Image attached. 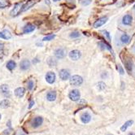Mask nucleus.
<instances>
[{"mask_svg":"<svg viewBox=\"0 0 135 135\" xmlns=\"http://www.w3.org/2000/svg\"><path fill=\"white\" fill-rule=\"evenodd\" d=\"M69 80L70 82V85L72 86H75V87L81 86L83 83V78L79 75H73L69 77Z\"/></svg>","mask_w":135,"mask_h":135,"instance_id":"nucleus-1","label":"nucleus"},{"mask_svg":"<svg viewBox=\"0 0 135 135\" xmlns=\"http://www.w3.org/2000/svg\"><path fill=\"white\" fill-rule=\"evenodd\" d=\"M38 2V0H29V1H27L24 4L22 5L21 9H20V12H24L28 11L33 6H34Z\"/></svg>","mask_w":135,"mask_h":135,"instance_id":"nucleus-2","label":"nucleus"},{"mask_svg":"<svg viewBox=\"0 0 135 135\" xmlns=\"http://www.w3.org/2000/svg\"><path fill=\"white\" fill-rule=\"evenodd\" d=\"M69 98L72 100V101H74V102H77L81 98V93L78 90L75 89V90H72L69 92Z\"/></svg>","mask_w":135,"mask_h":135,"instance_id":"nucleus-3","label":"nucleus"},{"mask_svg":"<svg viewBox=\"0 0 135 135\" xmlns=\"http://www.w3.org/2000/svg\"><path fill=\"white\" fill-rule=\"evenodd\" d=\"M43 118L41 116H37L35 118H33V120L31 121V126L33 128L37 129L43 124Z\"/></svg>","mask_w":135,"mask_h":135,"instance_id":"nucleus-4","label":"nucleus"},{"mask_svg":"<svg viewBox=\"0 0 135 135\" xmlns=\"http://www.w3.org/2000/svg\"><path fill=\"white\" fill-rule=\"evenodd\" d=\"M21 7H22V3H15L14 7L12 8V10L10 12V15L12 17H15V16L18 15L20 13V9H21Z\"/></svg>","mask_w":135,"mask_h":135,"instance_id":"nucleus-5","label":"nucleus"},{"mask_svg":"<svg viewBox=\"0 0 135 135\" xmlns=\"http://www.w3.org/2000/svg\"><path fill=\"white\" fill-rule=\"evenodd\" d=\"M69 58L71 59L72 60L76 61V60H78L79 59L81 58V53L80 50H71V51L69 52Z\"/></svg>","mask_w":135,"mask_h":135,"instance_id":"nucleus-6","label":"nucleus"},{"mask_svg":"<svg viewBox=\"0 0 135 135\" xmlns=\"http://www.w3.org/2000/svg\"><path fill=\"white\" fill-rule=\"evenodd\" d=\"M0 93L6 98H9L11 96V92H10V89L9 86L6 84H3L1 86H0Z\"/></svg>","mask_w":135,"mask_h":135,"instance_id":"nucleus-7","label":"nucleus"},{"mask_svg":"<svg viewBox=\"0 0 135 135\" xmlns=\"http://www.w3.org/2000/svg\"><path fill=\"white\" fill-rule=\"evenodd\" d=\"M45 78H46V81L47 83H49V84H53L55 81V79H56L55 73L53 72H48L46 74Z\"/></svg>","mask_w":135,"mask_h":135,"instance_id":"nucleus-8","label":"nucleus"},{"mask_svg":"<svg viewBox=\"0 0 135 135\" xmlns=\"http://www.w3.org/2000/svg\"><path fill=\"white\" fill-rule=\"evenodd\" d=\"M54 55L55 56L59 59V60H60V59H63L65 57L66 55V51H65V50L62 47L60 48H57L55 50V52H54Z\"/></svg>","mask_w":135,"mask_h":135,"instance_id":"nucleus-9","label":"nucleus"},{"mask_svg":"<svg viewBox=\"0 0 135 135\" xmlns=\"http://www.w3.org/2000/svg\"><path fill=\"white\" fill-rule=\"evenodd\" d=\"M59 76H60V78L62 81H67L70 77V72L67 69H61L60 70V72H59Z\"/></svg>","mask_w":135,"mask_h":135,"instance_id":"nucleus-10","label":"nucleus"},{"mask_svg":"<svg viewBox=\"0 0 135 135\" xmlns=\"http://www.w3.org/2000/svg\"><path fill=\"white\" fill-rule=\"evenodd\" d=\"M108 18L107 16H103V17H101L99 19H98L95 23H94V28L95 29H98L99 27H101L102 25H103L107 21Z\"/></svg>","mask_w":135,"mask_h":135,"instance_id":"nucleus-11","label":"nucleus"},{"mask_svg":"<svg viewBox=\"0 0 135 135\" xmlns=\"http://www.w3.org/2000/svg\"><path fill=\"white\" fill-rule=\"evenodd\" d=\"M30 66H31V63L29 60H23L20 63V68L23 71H26L29 69Z\"/></svg>","mask_w":135,"mask_h":135,"instance_id":"nucleus-12","label":"nucleus"},{"mask_svg":"<svg viewBox=\"0 0 135 135\" xmlns=\"http://www.w3.org/2000/svg\"><path fill=\"white\" fill-rule=\"evenodd\" d=\"M81 121L83 124H88L91 121V116L88 112H84L81 116Z\"/></svg>","mask_w":135,"mask_h":135,"instance_id":"nucleus-13","label":"nucleus"},{"mask_svg":"<svg viewBox=\"0 0 135 135\" xmlns=\"http://www.w3.org/2000/svg\"><path fill=\"white\" fill-rule=\"evenodd\" d=\"M35 29H36V27H35L34 24H26L24 27L23 33H32V32L34 31Z\"/></svg>","mask_w":135,"mask_h":135,"instance_id":"nucleus-14","label":"nucleus"},{"mask_svg":"<svg viewBox=\"0 0 135 135\" xmlns=\"http://www.w3.org/2000/svg\"><path fill=\"white\" fill-rule=\"evenodd\" d=\"M132 21H133V17L131 15H124L122 18V23L124 25H130L132 24Z\"/></svg>","mask_w":135,"mask_h":135,"instance_id":"nucleus-15","label":"nucleus"},{"mask_svg":"<svg viewBox=\"0 0 135 135\" xmlns=\"http://www.w3.org/2000/svg\"><path fill=\"white\" fill-rule=\"evenodd\" d=\"M0 38H3L5 40H9L12 38V35L9 31L7 29H4L2 32H0Z\"/></svg>","mask_w":135,"mask_h":135,"instance_id":"nucleus-16","label":"nucleus"},{"mask_svg":"<svg viewBox=\"0 0 135 135\" xmlns=\"http://www.w3.org/2000/svg\"><path fill=\"white\" fill-rule=\"evenodd\" d=\"M15 95L18 98H22L25 94V89L24 87H18L15 90Z\"/></svg>","mask_w":135,"mask_h":135,"instance_id":"nucleus-17","label":"nucleus"},{"mask_svg":"<svg viewBox=\"0 0 135 135\" xmlns=\"http://www.w3.org/2000/svg\"><path fill=\"white\" fill-rule=\"evenodd\" d=\"M46 99L50 102H53L56 99V93L55 91H49L46 94Z\"/></svg>","mask_w":135,"mask_h":135,"instance_id":"nucleus-18","label":"nucleus"},{"mask_svg":"<svg viewBox=\"0 0 135 135\" xmlns=\"http://www.w3.org/2000/svg\"><path fill=\"white\" fill-rule=\"evenodd\" d=\"M10 105H11V103L7 98H5V99H3L0 101V107L1 108H3V109L7 108L10 107Z\"/></svg>","mask_w":135,"mask_h":135,"instance_id":"nucleus-19","label":"nucleus"},{"mask_svg":"<svg viewBox=\"0 0 135 135\" xmlns=\"http://www.w3.org/2000/svg\"><path fill=\"white\" fill-rule=\"evenodd\" d=\"M16 67V63L14 60H9L7 63V69L10 71H12L15 69Z\"/></svg>","mask_w":135,"mask_h":135,"instance_id":"nucleus-20","label":"nucleus"},{"mask_svg":"<svg viewBox=\"0 0 135 135\" xmlns=\"http://www.w3.org/2000/svg\"><path fill=\"white\" fill-rule=\"evenodd\" d=\"M133 124V121H126L124 124V125H122L121 126V130L122 131V132H124L126 129H127V128L128 127H129V126H131L132 124Z\"/></svg>","mask_w":135,"mask_h":135,"instance_id":"nucleus-21","label":"nucleus"},{"mask_svg":"<svg viewBox=\"0 0 135 135\" xmlns=\"http://www.w3.org/2000/svg\"><path fill=\"white\" fill-rule=\"evenodd\" d=\"M129 41H130V38L127 34H123L121 37V41L123 44H128L129 43Z\"/></svg>","mask_w":135,"mask_h":135,"instance_id":"nucleus-22","label":"nucleus"},{"mask_svg":"<svg viewBox=\"0 0 135 135\" xmlns=\"http://www.w3.org/2000/svg\"><path fill=\"white\" fill-rule=\"evenodd\" d=\"M124 64H125V68H126V69H127V71L128 72H131L132 71V69H133V63H132V61L130 60H125Z\"/></svg>","mask_w":135,"mask_h":135,"instance_id":"nucleus-23","label":"nucleus"},{"mask_svg":"<svg viewBox=\"0 0 135 135\" xmlns=\"http://www.w3.org/2000/svg\"><path fill=\"white\" fill-rule=\"evenodd\" d=\"M34 87V82H33V80H29L27 81V88L29 90H32Z\"/></svg>","mask_w":135,"mask_h":135,"instance_id":"nucleus-24","label":"nucleus"},{"mask_svg":"<svg viewBox=\"0 0 135 135\" xmlns=\"http://www.w3.org/2000/svg\"><path fill=\"white\" fill-rule=\"evenodd\" d=\"M80 36H81L80 33L77 32V31H73V32H72V33H70V35H69V37H70L71 38H79Z\"/></svg>","mask_w":135,"mask_h":135,"instance_id":"nucleus-25","label":"nucleus"},{"mask_svg":"<svg viewBox=\"0 0 135 135\" xmlns=\"http://www.w3.org/2000/svg\"><path fill=\"white\" fill-rule=\"evenodd\" d=\"M55 38V35H54V34H49V35L45 36V37L43 38V41H51V40H53Z\"/></svg>","mask_w":135,"mask_h":135,"instance_id":"nucleus-26","label":"nucleus"},{"mask_svg":"<svg viewBox=\"0 0 135 135\" xmlns=\"http://www.w3.org/2000/svg\"><path fill=\"white\" fill-rule=\"evenodd\" d=\"M106 88V85H105V83L103 82V81H100L98 83V89L99 90H103L104 89Z\"/></svg>","mask_w":135,"mask_h":135,"instance_id":"nucleus-27","label":"nucleus"},{"mask_svg":"<svg viewBox=\"0 0 135 135\" xmlns=\"http://www.w3.org/2000/svg\"><path fill=\"white\" fill-rule=\"evenodd\" d=\"M49 60H50V61H51V63H50V62H48V64H49L50 67H54V66H55V65L57 64V61L55 60V59L50 58V59H49Z\"/></svg>","mask_w":135,"mask_h":135,"instance_id":"nucleus-28","label":"nucleus"},{"mask_svg":"<svg viewBox=\"0 0 135 135\" xmlns=\"http://www.w3.org/2000/svg\"><path fill=\"white\" fill-rule=\"evenodd\" d=\"M81 3L83 6H87L91 3V0H81Z\"/></svg>","mask_w":135,"mask_h":135,"instance_id":"nucleus-29","label":"nucleus"},{"mask_svg":"<svg viewBox=\"0 0 135 135\" xmlns=\"http://www.w3.org/2000/svg\"><path fill=\"white\" fill-rule=\"evenodd\" d=\"M102 33H103V34L107 36L108 41H110V40H111V38H110V34H109V33H108V32H107V31H103Z\"/></svg>","mask_w":135,"mask_h":135,"instance_id":"nucleus-30","label":"nucleus"},{"mask_svg":"<svg viewBox=\"0 0 135 135\" xmlns=\"http://www.w3.org/2000/svg\"><path fill=\"white\" fill-rule=\"evenodd\" d=\"M118 70H119V72H120V73H121V75L124 74V69H122V67H121V65L118 66Z\"/></svg>","mask_w":135,"mask_h":135,"instance_id":"nucleus-31","label":"nucleus"},{"mask_svg":"<svg viewBox=\"0 0 135 135\" xmlns=\"http://www.w3.org/2000/svg\"><path fill=\"white\" fill-rule=\"evenodd\" d=\"M33 105H34V101H33V100L30 101V103H29V108H32Z\"/></svg>","mask_w":135,"mask_h":135,"instance_id":"nucleus-32","label":"nucleus"},{"mask_svg":"<svg viewBox=\"0 0 135 135\" xmlns=\"http://www.w3.org/2000/svg\"><path fill=\"white\" fill-rule=\"evenodd\" d=\"M6 6H7V5H6L5 3L0 2V8H4V7H6Z\"/></svg>","mask_w":135,"mask_h":135,"instance_id":"nucleus-33","label":"nucleus"},{"mask_svg":"<svg viewBox=\"0 0 135 135\" xmlns=\"http://www.w3.org/2000/svg\"><path fill=\"white\" fill-rule=\"evenodd\" d=\"M3 48H4V45H3V43H0V51H1V50H3Z\"/></svg>","mask_w":135,"mask_h":135,"instance_id":"nucleus-34","label":"nucleus"},{"mask_svg":"<svg viewBox=\"0 0 135 135\" xmlns=\"http://www.w3.org/2000/svg\"><path fill=\"white\" fill-rule=\"evenodd\" d=\"M38 62H39V60H38V59H34V60H33V63H38Z\"/></svg>","mask_w":135,"mask_h":135,"instance_id":"nucleus-35","label":"nucleus"},{"mask_svg":"<svg viewBox=\"0 0 135 135\" xmlns=\"http://www.w3.org/2000/svg\"><path fill=\"white\" fill-rule=\"evenodd\" d=\"M128 135H135V133H129Z\"/></svg>","mask_w":135,"mask_h":135,"instance_id":"nucleus-36","label":"nucleus"},{"mask_svg":"<svg viewBox=\"0 0 135 135\" xmlns=\"http://www.w3.org/2000/svg\"><path fill=\"white\" fill-rule=\"evenodd\" d=\"M54 2H58V1H60V0H53Z\"/></svg>","mask_w":135,"mask_h":135,"instance_id":"nucleus-37","label":"nucleus"},{"mask_svg":"<svg viewBox=\"0 0 135 135\" xmlns=\"http://www.w3.org/2000/svg\"><path fill=\"white\" fill-rule=\"evenodd\" d=\"M1 118H2V116H1V114H0V120H1Z\"/></svg>","mask_w":135,"mask_h":135,"instance_id":"nucleus-38","label":"nucleus"},{"mask_svg":"<svg viewBox=\"0 0 135 135\" xmlns=\"http://www.w3.org/2000/svg\"><path fill=\"white\" fill-rule=\"evenodd\" d=\"M20 135H23V134H20Z\"/></svg>","mask_w":135,"mask_h":135,"instance_id":"nucleus-39","label":"nucleus"}]
</instances>
